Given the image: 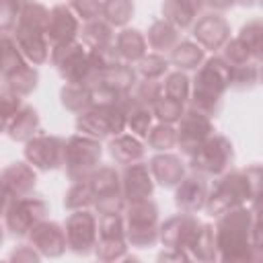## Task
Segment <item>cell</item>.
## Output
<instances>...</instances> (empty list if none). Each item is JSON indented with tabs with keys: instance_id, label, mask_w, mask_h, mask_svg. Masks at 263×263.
<instances>
[{
	"instance_id": "6da1fadb",
	"label": "cell",
	"mask_w": 263,
	"mask_h": 263,
	"mask_svg": "<svg viewBox=\"0 0 263 263\" xmlns=\"http://www.w3.org/2000/svg\"><path fill=\"white\" fill-rule=\"evenodd\" d=\"M80 134L103 140L109 136H119L125 127V113L119 107V103H107V105H92L90 109L82 111L76 121Z\"/></svg>"
},
{
	"instance_id": "7a4b0ae2",
	"label": "cell",
	"mask_w": 263,
	"mask_h": 263,
	"mask_svg": "<svg viewBox=\"0 0 263 263\" xmlns=\"http://www.w3.org/2000/svg\"><path fill=\"white\" fill-rule=\"evenodd\" d=\"M156 220H158V208L154 201L150 199L132 201V205L127 208L125 224H123L127 240L136 247L152 245L158 236Z\"/></svg>"
},
{
	"instance_id": "3957f363",
	"label": "cell",
	"mask_w": 263,
	"mask_h": 263,
	"mask_svg": "<svg viewBox=\"0 0 263 263\" xmlns=\"http://www.w3.org/2000/svg\"><path fill=\"white\" fill-rule=\"evenodd\" d=\"M101 160V144L88 136H74L66 142L64 164L72 181L88 179L95 171L97 162Z\"/></svg>"
},
{
	"instance_id": "277c9868",
	"label": "cell",
	"mask_w": 263,
	"mask_h": 263,
	"mask_svg": "<svg viewBox=\"0 0 263 263\" xmlns=\"http://www.w3.org/2000/svg\"><path fill=\"white\" fill-rule=\"evenodd\" d=\"M189 156L193 171L201 175H220L232 160V146L222 136H208Z\"/></svg>"
},
{
	"instance_id": "5b68a950",
	"label": "cell",
	"mask_w": 263,
	"mask_h": 263,
	"mask_svg": "<svg viewBox=\"0 0 263 263\" xmlns=\"http://www.w3.org/2000/svg\"><path fill=\"white\" fill-rule=\"evenodd\" d=\"M249 193V177H245L242 173H232L226 175L222 181H218L212 189V193L205 197V205L208 212L214 216H220L232 208H236L238 203H242L245 195Z\"/></svg>"
},
{
	"instance_id": "8992f818",
	"label": "cell",
	"mask_w": 263,
	"mask_h": 263,
	"mask_svg": "<svg viewBox=\"0 0 263 263\" xmlns=\"http://www.w3.org/2000/svg\"><path fill=\"white\" fill-rule=\"evenodd\" d=\"M47 205L39 197H18L12 201L8 212L4 214L6 226L14 236H25L33 230L35 224H39L45 218Z\"/></svg>"
},
{
	"instance_id": "52a82bcc",
	"label": "cell",
	"mask_w": 263,
	"mask_h": 263,
	"mask_svg": "<svg viewBox=\"0 0 263 263\" xmlns=\"http://www.w3.org/2000/svg\"><path fill=\"white\" fill-rule=\"evenodd\" d=\"M64 152H66V142L55 138V136H33L27 140L25 156L29 162H33L41 171H53L64 164Z\"/></svg>"
},
{
	"instance_id": "ba28073f",
	"label": "cell",
	"mask_w": 263,
	"mask_h": 263,
	"mask_svg": "<svg viewBox=\"0 0 263 263\" xmlns=\"http://www.w3.org/2000/svg\"><path fill=\"white\" fill-rule=\"evenodd\" d=\"M97 245V218L82 210L68 218L66 224V247L74 253H88Z\"/></svg>"
},
{
	"instance_id": "9c48e42d",
	"label": "cell",
	"mask_w": 263,
	"mask_h": 263,
	"mask_svg": "<svg viewBox=\"0 0 263 263\" xmlns=\"http://www.w3.org/2000/svg\"><path fill=\"white\" fill-rule=\"evenodd\" d=\"M201 226L203 224H199L189 214L175 216L162 226L160 238L168 249H191L197 240V234H199Z\"/></svg>"
},
{
	"instance_id": "30bf717a",
	"label": "cell",
	"mask_w": 263,
	"mask_h": 263,
	"mask_svg": "<svg viewBox=\"0 0 263 263\" xmlns=\"http://www.w3.org/2000/svg\"><path fill=\"white\" fill-rule=\"evenodd\" d=\"M210 134H212V123L208 115L195 109L181 115V125L177 129V142L185 154H191Z\"/></svg>"
},
{
	"instance_id": "8fae6325",
	"label": "cell",
	"mask_w": 263,
	"mask_h": 263,
	"mask_svg": "<svg viewBox=\"0 0 263 263\" xmlns=\"http://www.w3.org/2000/svg\"><path fill=\"white\" fill-rule=\"evenodd\" d=\"M78 31V21H76V14L60 4L55 6L49 16H47V25H45V39H47V45L55 47V45H62V43H68V41H74V35Z\"/></svg>"
},
{
	"instance_id": "7c38bea8",
	"label": "cell",
	"mask_w": 263,
	"mask_h": 263,
	"mask_svg": "<svg viewBox=\"0 0 263 263\" xmlns=\"http://www.w3.org/2000/svg\"><path fill=\"white\" fill-rule=\"evenodd\" d=\"M121 195L129 201H142L152 195V177L146 164H127L123 171Z\"/></svg>"
},
{
	"instance_id": "4fadbf2b",
	"label": "cell",
	"mask_w": 263,
	"mask_h": 263,
	"mask_svg": "<svg viewBox=\"0 0 263 263\" xmlns=\"http://www.w3.org/2000/svg\"><path fill=\"white\" fill-rule=\"evenodd\" d=\"M31 242L45 255H60L66 249V232L55 222L41 220L31 230Z\"/></svg>"
},
{
	"instance_id": "5bb4252c",
	"label": "cell",
	"mask_w": 263,
	"mask_h": 263,
	"mask_svg": "<svg viewBox=\"0 0 263 263\" xmlns=\"http://www.w3.org/2000/svg\"><path fill=\"white\" fill-rule=\"evenodd\" d=\"M208 197V185L201 175H191L187 179H181L177 189V205L185 212H195L201 205H205Z\"/></svg>"
},
{
	"instance_id": "9a60e30c",
	"label": "cell",
	"mask_w": 263,
	"mask_h": 263,
	"mask_svg": "<svg viewBox=\"0 0 263 263\" xmlns=\"http://www.w3.org/2000/svg\"><path fill=\"white\" fill-rule=\"evenodd\" d=\"M203 8V0H166L162 12L175 29H187Z\"/></svg>"
},
{
	"instance_id": "2e32d148",
	"label": "cell",
	"mask_w": 263,
	"mask_h": 263,
	"mask_svg": "<svg viewBox=\"0 0 263 263\" xmlns=\"http://www.w3.org/2000/svg\"><path fill=\"white\" fill-rule=\"evenodd\" d=\"M193 33H195V39L203 45V47H218L226 41L228 37V27H226V21L218 14H208L203 18L197 21V25L193 27Z\"/></svg>"
},
{
	"instance_id": "e0dca14e",
	"label": "cell",
	"mask_w": 263,
	"mask_h": 263,
	"mask_svg": "<svg viewBox=\"0 0 263 263\" xmlns=\"http://www.w3.org/2000/svg\"><path fill=\"white\" fill-rule=\"evenodd\" d=\"M2 185L12 193V197H27L35 187V173L25 162H14L2 173Z\"/></svg>"
},
{
	"instance_id": "ac0fdd59",
	"label": "cell",
	"mask_w": 263,
	"mask_h": 263,
	"mask_svg": "<svg viewBox=\"0 0 263 263\" xmlns=\"http://www.w3.org/2000/svg\"><path fill=\"white\" fill-rule=\"evenodd\" d=\"M148 168H150V175L160 185H164V187H175L183 179V164L173 154H164V156L152 158V162L148 164Z\"/></svg>"
},
{
	"instance_id": "d6986e66",
	"label": "cell",
	"mask_w": 263,
	"mask_h": 263,
	"mask_svg": "<svg viewBox=\"0 0 263 263\" xmlns=\"http://www.w3.org/2000/svg\"><path fill=\"white\" fill-rule=\"evenodd\" d=\"M115 51L123 62H136L146 55V39L136 29H125L117 37H113Z\"/></svg>"
},
{
	"instance_id": "ffe728a7",
	"label": "cell",
	"mask_w": 263,
	"mask_h": 263,
	"mask_svg": "<svg viewBox=\"0 0 263 263\" xmlns=\"http://www.w3.org/2000/svg\"><path fill=\"white\" fill-rule=\"evenodd\" d=\"M37 127H39V117H37V111L23 105L18 109V113L14 115V119L10 121L8 125V136L12 140H31L35 134H37Z\"/></svg>"
},
{
	"instance_id": "44dd1931",
	"label": "cell",
	"mask_w": 263,
	"mask_h": 263,
	"mask_svg": "<svg viewBox=\"0 0 263 263\" xmlns=\"http://www.w3.org/2000/svg\"><path fill=\"white\" fill-rule=\"evenodd\" d=\"M148 43L156 51H173L179 43L177 29L168 21H154L148 31Z\"/></svg>"
},
{
	"instance_id": "7402d4cb",
	"label": "cell",
	"mask_w": 263,
	"mask_h": 263,
	"mask_svg": "<svg viewBox=\"0 0 263 263\" xmlns=\"http://www.w3.org/2000/svg\"><path fill=\"white\" fill-rule=\"evenodd\" d=\"M111 156L121 164H134L144 158V146L134 136H119L111 142Z\"/></svg>"
},
{
	"instance_id": "603a6c76",
	"label": "cell",
	"mask_w": 263,
	"mask_h": 263,
	"mask_svg": "<svg viewBox=\"0 0 263 263\" xmlns=\"http://www.w3.org/2000/svg\"><path fill=\"white\" fill-rule=\"evenodd\" d=\"M82 41L86 47L90 49H101L113 43V33H111V25L103 18H92L86 21L84 31H82Z\"/></svg>"
},
{
	"instance_id": "cb8c5ba5",
	"label": "cell",
	"mask_w": 263,
	"mask_h": 263,
	"mask_svg": "<svg viewBox=\"0 0 263 263\" xmlns=\"http://www.w3.org/2000/svg\"><path fill=\"white\" fill-rule=\"evenodd\" d=\"M62 103L64 107H68L70 111H86L92 107V92L90 86H82V84H68L62 90Z\"/></svg>"
},
{
	"instance_id": "d4e9b609",
	"label": "cell",
	"mask_w": 263,
	"mask_h": 263,
	"mask_svg": "<svg viewBox=\"0 0 263 263\" xmlns=\"http://www.w3.org/2000/svg\"><path fill=\"white\" fill-rule=\"evenodd\" d=\"M173 62L179 68L185 70H193L203 62V49L191 41H181L177 43V47L173 49Z\"/></svg>"
},
{
	"instance_id": "484cf974",
	"label": "cell",
	"mask_w": 263,
	"mask_h": 263,
	"mask_svg": "<svg viewBox=\"0 0 263 263\" xmlns=\"http://www.w3.org/2000/svg\"><path fill=\"white\" fill-rule=\"evenodd\" d=\"M152 113L158 117L160 123H173V121H179L181 115H183V103L181 101H175L171 97H164L160 95L154 103H152Z\"/></svg>"
},
{
	"instance_id": "4316f807",
	"label": "cell",
	"mask_w": 263,
	"mask_h": 263,
	"mask_svg": "<svg viewBox=\"0 0 263 263\" xmlns=\"http://www.w3.org/2000/svg\"><path fill=\"white\" fill-rule=\"evenodd\" d=\"M134 12L132 0H105L103 14L109 25H125Z\"/></svg>"
},
{
	"instance_id": "83f0119b",
	"label": "cell",
	"mask_w": 263,
	"mask_h": 263,
	"mask_svg": "<svg viewBox=\"0 0 263 263\" xmlns=\"http://www.w3.org/2000/svg\"><path fill=\"white\" fill-rule=\"evenodd\" d=\"M92 199H95V195H92L90 181L88 179H82V181H74V185L68 191L64 203L70 210H80V208H86L88 203H92Z\"/></svg>"
},
{
	"instance_id": "f1b7e54d",
	"label": "cell",
	"mask_w": 263,
	"mask_h": 263,
	"mask_svg": "<svg viewBox=\"0 0 263 263\" xmlns=\"http://www.w3.org/2000/svg\"><path fill=\"white\" fill-rule=\"evenodd\" d=\"M146 136H148V144L154 150H168L177 144V129L171 123H158Z\"/></svg>"
},
{
	"instance_id": "f546056e",
	"label": "cell",
	"mask_w": 263,
	"mask_h": 263,
	"mask_svg": "<svg viewBox=\"0 0 263 263\" xmlns=\"http://www.w3.org/2000/svg\"><path fill=\"white\" fill-rule=\"evenodd\" d=\"M162 95H164V97H171V99H175V101L185 103V101H187V95H189V80H187V76L181 74V72L171 74V76L162 82Z\"/></svg>"
},
{
	"instance_id": "4dcf8cb0",
	"label": "cell",
	"mask_w": 263,
	"mask_h": 263,
	"mask_svg": "<svg viewBox=\"0 0 263 263\" xmlns=\"http://www.w3.org/2000/svg\"><path fill=\"white\" fill-rule=\"evenodd\" d=\"M23 107L21 97L14 92H2L0 95V132H6L18 109Z\"/></svg>"
},
{
	"instance_id": "1f68e13d",
	"label": "cell",
	"mask_w": 263,
	"mask_h": 263,
	"mask_svg": "<svg viewBox=\"0 0 263 263\" xmlns=\"http://www.w3.org/2000/svg\"><path fill=\"white\" fill-rule=\"evenodd\" d=\"M166 68H168L166 58H162V55H158V53L144 55L142 62H140V74H142L146 80H156V78H160L162 74H166Z\"/></svg>"
},
{
	"instance_id": "d6a6232c",
	"label": "cell",
	"mask_w": 263,
	"mask_h": 263,
	"mask_svg": "<svg viewBox=\"0 0 263 263\" xmlns=\"http://www.w3.org/2000/svg\"><path fill=\"white\" fill-rule=\"evenodd\" d=\"M212 6H216V8H228L234 0H208Z\"/></svg>"
},
{
	"instance_id": "836d02e7",
	"label": "cell",
	"mask_w": 263,
	"mask_h": 263,
	"mask_svg": "<svg viewBox=\"0 0 263 263\" xmlns=\"http://www.w3.org/2000/svg\"><path fill=\"white\" fill-rule=\"evenodd\" d=\"M0 242H2V228H0Z\"/></svg>"
},
{
	"instance_id": "e575fe53",
	"label": "cell",
	"mask_w": 263,
	"mask_h": 263,
	"mask_svg": "<svg viewBox=\"0 0 263 263\" xmlns=\"http://www.w3.org/2000/svg\"><path fill=\"white\" fill-rule=\"evenodd\" d=\"M2 187H4V185H2V177H0V189H2Z\"/></svg>"
}]
</instances>
